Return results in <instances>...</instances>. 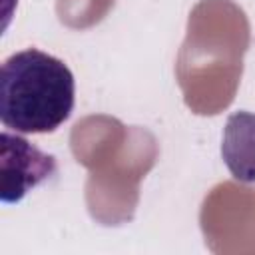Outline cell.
Here are the masks:
<instances>
[{"label":"cell","instance_id":"6da1fadb","mask_svg":"<svg viewBox=\"0 0 255 255\" xmlns=\"http://www.w3.org/2000/svg\"><path fill=\"white\" fill-rule=\"evenodd\" d=\"M76 80L56 56L26 48L0 70V122L16 133H52L74 110Z\"/></svg>","mask_w":255,"mask_h":255},{"label":"cell","instance_id":"7a4b0ae2","mask_svg":"<svg viewBox=\"0 0 255 255\" xmlns=\"http://www.w3.org/2000/svg\"><path fill=\"white\" fill-rule=\"evenodd\" d=\"M2 203H18L36 185L54 177L58 171L56 159L40 151L18 133L2 131Z\"/></svg>","mask_w":255,"mask_h":255},{"label":"cell","instance_id":"3957f363","mask_svg":"<svg viewBox=\"0 0 255 255\" xmlns=\"http://www.w3.org/2000/svg\"><path fill=\"white\" fill-rule=\"evenodd\" d=\"M221 157L229 173L243 183H255V114L239 110L223 128Z\"/></svg>","mask_w":255,"mask_h":255}]
</instances>
